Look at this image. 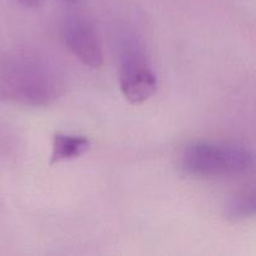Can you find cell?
Returning a JSON list of instances; mask_svg holds the SVG:
<instances>
[{"label":"cell","instance_id":"1","mask_svg":"<svg viewBox=\"0 0 256 256\" xmlns=\"http://www.w3.org/2000/svg\"><path fill=\"white\" fill-rule=\"evenodd\" d=\"M62 70L44 55L30 50L0 54V100L26 106H46L62 95Z\"/></svg>","mask_w":256,"mask_h":256},{"label":"cell","instance_id":"2","mask_svg":"<svg viewBox=\"0 0 256 256\" xmlns=\"http://www.w3.org/2000/svg\"><path fill=\"white\" fill-rule=\"evenodd\" d=\"M182 168L188 175L204 179L242 176L254 169V154L242 145L202 140L185 148Z\"/></svg>","mask_w":256,"mask_h":256},{"label":"cell","instance_id":"3","mask_svg":"<svg viewBox=\"0 0 256 256\" xmlns=\"http://www.w3.org/2000/svg\"><path fill=\"white\" fill-rule=\"evenodd\" d=\"M118 49L120 90L132 104H142L156 92V75L142 42L134 34L124 32L119 39Z\"/></svg>","mask_w":256,"mask_h":256},{"label":"cell","instance_id":"4","mask_svg":"<svg viewBox=\"0 0 256 256\" xmlns=\"http://www.w3.org/2000/svg\"><path fill=\"white\" fill-rule=\"evenodd\" d=\"M62 39L70 52L90 68H100L104 60L102 45L92 22L80 15H70L62 26Z\"/></svg>","mask_w":256,"mask_h":256},{"label":"cell","instance_id":"5","mask_svg":"<svg viewBox=\"0 0 256 256\" xmlns=\"http://www.w3.org/2000/svg\"><path fill=\"white\" fill-rule=\"evenodd\" d=\"M89 148L90 140L86 136L58 132L52 138L50 164L76 159V158L85 154L89 150Z\"/></svg>","mask_w":256,"mask_h":256},{"label":"cell","instance_id":"6","mask_svg":"<svg viewBox=\"0 0 256 256\" xmlns=\"http://www.w3.org/2000/svg\"><path fill=\"white\" fill-rule=\"evenodd\" d=\"M255 188L250 186L229 199L225 206V216L232 222H244L255 215Z\"/></svg>","mask_w":256,"mask_h":256},{"label":"cell","instance_id":"7","mask_svg":"<svg viewBox=\"0 0 256 256\" xmlns=\"http://www.w3.org/2000/svg\"><path fill=\"white\" fill-rule=\"evenodd\" d=\"M19 2L28 8H36L42 4V0H19Z\"/></svg>","mask_w":256,"mask_h":256},{"label":"cell","instance_id":"8","mask_svg":"<svg viewBox=\"0 0 256 256\" xmlns=\"http://www.w3.org/2000/svg\"><path fill=\"white\" fill-rule=\"evenodd\" d=\"M65 2H76V0H65Z\"/></svg>","mask_w":256,"mask_h":256}]
</instances>
